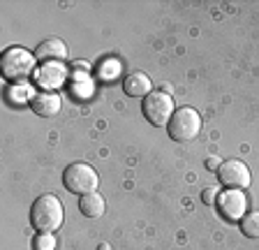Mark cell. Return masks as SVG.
Listing matches in <instances>:
<instances>
[{
    "mask_svg": "<svg viewBox=\"0 0 259 250\" xmlns=\"http://www.w3.org/2000/svg\"><path fill=\"white\" fill-rule=\"evenodd\" d=\"M63 204L56 195H42L30 209V223L39 234H54L63 225Z\"/></svg>",
    "mask_w": 259,
    "mask_h": 250,
    "instance_id": "obj_1",
    "label": "cell"
},
{
    "mask_svg": "<svg viewBox=\"0 0 259 250\" xmlns=\"http://www.w3.org/2000/svg\"><path fill=\"white\" fill-rule=\"evenodd\" d=\"M3 76L14 86H21L35 74V56L23 47H10L3 54Z\"/></svg>",
    "mask_w": 259,
    "mask_h": 250,
    "instance_id": "obj_2",
    "label": "cell"
},
{
    "mask_svg": "<svg viewBox=\"0 0 259 250\" xmlns=\"http://www.w3.org/2000/svg\"><path fill=\"white\" fill-rule=\"evenodd\" d=\"M201 132V116L192 107H181L169 120V137L174 142H192Z\"/></svg>",
    "mask_w": 259,
    "mask_h": 250,
    "instance_id": "obj_3",
    "label": "cell"
},
{
    "mask_svg": "<svg viewBox=\"0 0 259 250\" xmlns=\"http://www.w3.org/2000/svg\"><path fill=\"white\" fill-rule=\"evenodd\" d=\"M97 172L86 162H74L63 172L65 188L74 195H91L97 192Z\"/></svg>",
    "mask_w": 259,
    "mask_h": 250,
    "instance_id": "obj_4",
    "label": "cell"
},
{
    "mask_svg": "<svg viewBox=\"0 0 259 250\" xmlns=\"http://www.w3.org/2000/svg\"><path fill=\"white\" fill-rule=\"evenodd\" d=\"M141 111L153 125H169L174 116V100L167 91H151L141 102Z\"/></svg>",
    "mask_w": 259,
    "mask_h": 250,
    "instance_id": "obj_5",
    "label": "cell"
},
{
    "mask_svg": "<svg viewBox=\"0 0 259 250\" xmlns=\"http://www.w3.org/2000/svg\"><path fill=\"white\" fill-rule=\"evenodd\" d=\"M218 179L229 190H245L250 185V181H252V176H250V169L245 162H241V160H225L218 167Z\"/></svg>",
    "mask_w": 259,
    "mask_h": 250,
    "instance_id": "obj_6",
    "label": "cell"
},
{
    "mask_svg": "<svg viewBox=\"0 0 259 250\" xmlns=\"http://www.w3.org/2000/svg\"><path fill=\"white\" fill-rule=\"evenodd\" d=\"M218 209H220L222 218L229 223H238L243 220V216L248 213V199L243 195V190H229L218 195Z\"/></svg>",
    "mask_w": 259,
    "mask_h": 250,
    "instance_id": "obj_7",
    "label": "cell"
},
{
    "mask_svg": "<svg viewBox=\"0 0 259 250\" xmlns=\"http://www.w3.org/2000/svg\"><path fill=\"white\" fill-rule=\"evenodd\" d=\"M67 79V70L60 63H44L39 65V70L35 72V81L44 88V91H56L60 88Z\"/></svg>",
    "mask_w": 259,
    "mask_h": 250,
    "instance_id": "obj_8",
    "label": "cell"
},
{
    "mask_svg": "<svg viewBox=\"0 0 259 250\" xmlns=\"http://www.w3.org/2000/svg\"><path fill=\"white\" fill-rule=\"evenodd\" d=\"M30 107L37 116L51 118V116H56L60 111V98L54 91H39L30 98Z\"/></svg>",
    "mask_w": 259,
    "mask_h": 250,
    "instance_id": "obj_9",
    "label": "cell"
},
{
    "mask_svg": "<svg viewBox=\"0 0 259 250\" xmlns=\"http://www.w3.org/2000/svg\"><path fill=\"white\" fill-rule=\"evenodd\" d=\"M35 56H37L42 63H63V60L67 58V47H65L60 39H44L37 47Z\"/></svg>",
    "mask_w": 259,
    "mask_h": 250,
    "instance_id": "obj_10",
    "label": "cell"
},
{
    "mask_svg": "<svg viewBox=\"0 0 259 250\" xmlns=\"http://www.w3.org/2000/svg\"><path fill=\"white\" fill-rule=\"evenodd\" d=\"M123 88L130 98H146L151 93L153 84H151V76L146 74V72H132V74L125 76Z\"/></svg>",
    "mask_w": 259,
    "mask_h": 250,
    "instance_id": "obj_11",
    "label": "cell"
},
{
    "mask_svg": "<svg viewBox=\"0 0 259 250\" xmlns=\"http://www.w3.org/2000/svg\"><path fill=\"white\" fill-rule=\"evenodd\" d=\"M79 209H81V213H83L86 218H100L104 213V209H107V204H104L102 195L91 192V195H81Z\"/></svg>",
    "mask_w": 259,
    "mask_h": 250,
    "instance_id": "obj_12",
    "label": "cell"
},
{
    "mask_svg": "<svg viewBox=\"0 0 259 250\" xmlns=\"http://www.w3.org/2000/svg\"><path fill=\"white\" fill-rule=\"evenodd\" d=\"M241 229L248 239H259V211H250L243 216Z\"/></svg>",
    "mask_w": 259,
    "mask_h": 250,
    "instance_id": "obj_13",
    "label": "cell"
},
{
    "mask_svg": "<svg viewBox=\"0 0 259 250\" xmlns=\"http://www.w3.org/2000/svg\"><path fill=\"white\" fill-rule=\"evenodd\" d=\"M35 250H56L54 234H39L35 239Z\"/></svg>",
    "mask_w": 259,
    "mask_h": 250,
    "instance_id": "obj_14",
    "label": "cell"
},
{
    "mask_svg": "<svg viewBox=\"0 0 259 250\" xmlns=\"http://www.w3.org/2000/svg\"><path fill=\"white\" fill-rule=\"evenodd\" d=\"M102 76L104 79H111V76H116L120 72V63L118 60H107V63H102Z\"/></svg>",
    "mask_w": 259,
    "mask_h": 250,
    "instance_id": "obj_15",
    "label": "cell"
},
{
    "mask_svg": "<svg viewBox=\"0 0 259 250\" xmlns=\"http://www.w3.org/2000/svg\"><path fill=\"white\" fill-rule=\"evenodd\" d=\"M210 195H215V190H206V192H204V201H210V199H213Z\"/></svg>",
    "mask_w": 259,
    "mask_h": 250,
    "instance_id": "obj_16",
    "label": "cell"
}]
</instances>
